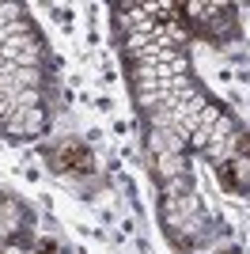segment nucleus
Masks as SVG:
<instances>
[{
    "label": "nucleus",
    "mask_w": 250,
    "mask_h": 254,
    "mask_svg": "<svg viewBox=\"0 0 250 254\" xmlns=\"http://www.w3.org/2000/svg\"><path fill=\"white\" fill-rule=\"evenodd\" d=\"M53 251H57V243H53V239H42V243H38V251H34V254H53Z\"/></svg>",
    "instance_id": "nucleus-3"
},
{
    "label": "nucleus",
    "mask_w": 250,
    "mask_h": 254,
    "mask_svg": "<svg viewBox=\"0 0 250 254\" xmlns=\"http://www.w3.org/2000/svg\"><path fill=\"white\" fill-rule=\"evenodd\" d=\"M216 175H220V186H224V190H239V175H235V163H220Z\"/></svg>",
    "instance_id": "nucleus-2"
},
{
    "label": "nucleus",
    "mask_w": 250,
    "mask_h": 254,
    "mask_svg": "<svg viewBox=\"0 0 250 254\" xmlns=\"http://www.w3.org/2000/svg\"><path fill=\"white\" fill-rule=\"evenodd\" d=\"M61 167L76 171V175H91V171H95L91 148H87V144H64V148H61Z\"/></svg>",
    "instance_id": "nucleus-1"
},
{
    "label": "nucleus",
    "mask_w": 250,
    "mask_h": 254,
    "mask_svg": "<svg viewBox=\"0 0 250 254\" xmlns=\"http://www.w3.org/2000/svg\"><path fill=\"white\" fill-rule=\"evenodd\" d=\"M228 254H239V251H228Z\"/></svg>",
    "instance_id": "nucleus-5"
},
{
    "label": "nucleus",
    "mask_w": 250,
    "mask_h": 254,
    "mask_svg": "<svg viewBox=\"0 0 250 254\" xmlns=\"http://www.w3.org/2000/svg\"><path fill=\"white\" fill-rule=\"evenodd\" d=\"M239 152L250 159V133H243V137H239Z\"/></svg>",
    "instance_id": "nucleus-4"
}]
</instances>
